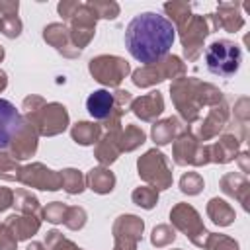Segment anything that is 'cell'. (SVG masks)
I'll use <instances>...</instances> for the list:
<instances>
[{
    "instance_id": "obj_2",
    "label": "cell",
    "mask_w": 250,
    "mask_h": 250,
    "mask_svg": "<svg viewBox=\"0 0 250 250\" xmlns=\"http://www.w3.org/2000/svg\"><path fill=\"white\" fill-rule=\"evenodd\" d=\"M240 61H242L240 47L229 39L213 41L205 51L207 68L219 76H232L238 70Z\"/></svg>"
},
{
    "instance_id": "obj_4",
    "label": "cell",
    "mask_w": 250,
    "mask_h": 250,
    "mask_svg": "<svg viewBox=\"0 0 250 250\" xmlns=\"http://www.w3.org/2000/svg\"><path fill=\"white\" fill-rule=\"evenodd\" d=\"M113 94L107 90H94L86 98V109L94 119H105L113 109Z\"/></svg>"
},
{
    "instance_id": "obj_3",
    "label": "cell",
    "mask_w": 250,
    "mask_h": 250,
    "mask_svg": "<svg viewBox=\"0 0 250 250\" xmlns=\"http://www.w3.org/2000/svg\"><path fill=\"white\" fill-rule=\"evenodd\" d=\"M21 131H23L21 113L10 100L0 98V148H8Z\"/></svg>"
},
{
    "instance_id": "obj_1",
    "label": "cell",
    "mask_w": 250,
    "mask_h": 250,
    "mask_svg": "<svg viewBox=\"0 0 250 250\" xmlns=\"http://www.w3.org/2000/svg\"><path fill=\"white\" fill-rule=\"evenodd\" d=\"M176 41V27L156 12H141L125 27V47L133 59L150 64L168 55Z\"/></svg>"
}]
</instances>
